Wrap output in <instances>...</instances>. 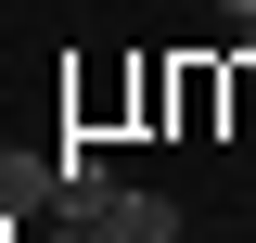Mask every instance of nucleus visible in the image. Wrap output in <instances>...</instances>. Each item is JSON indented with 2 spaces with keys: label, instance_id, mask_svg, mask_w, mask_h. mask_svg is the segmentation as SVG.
I'll return each mask as SVG.
<instances>
[{
  "label": "nucleus",
  "instance_id": "20e7f679",
  "mask_svg": "<svg viewBox=\"0 0 256 243\" xmlns=\"http://www.w3.org/2000/svg\"><path fill=\"white\" fill-rule=\"evenodd\" d=\"M244 38H256V26H244Z\"/></svg>",
  "mask_w": 256,
  "mask_h": 243
},
{
  "label": "nucleus",
  "instance_id": "f257e3e1",
  "mask_svg": "<svg viewBox=\"0 0 256 243\" xmlns=\"http://www.w3.org/2000/svg\"><path fill=\"white\" fill-rule=\"evenodd\" d=\"M38 205L64 218V141L52 154H38V141H0V218H38Z\"/></svg>",
  "mask_w": 256,
  "mask_h": 243
},
{
  "label": "nucleus",
  "instance_id": "f03ea898",
  "mask_svg": "<svg viewBox=\"0 0 256 243\" xmlns=\"http://www.w3.org/2000/svg\"><path fill=\"white\" fill-rule=\"evenodd\" d=\"M90 230H102V243H180V205H166V192H116Z\"/></svg>",
  "mask_w": 256,
  "mask_h": 243
},
{
  "label": "nucleus",
  "instance_id": "7ed1b4c3",
  "mask_svg": "<svg viewBox=\"0 0 256 243\" xmlns=\"http://www.w3.org/2000/svg\"><path fill=\"white\" fill-rule=\"evenodd\" d=\"M218 26H256V0H218Z\"/></svg>",
  "mask_w": 256,
  "mask_h": 243
}]
</instances>
